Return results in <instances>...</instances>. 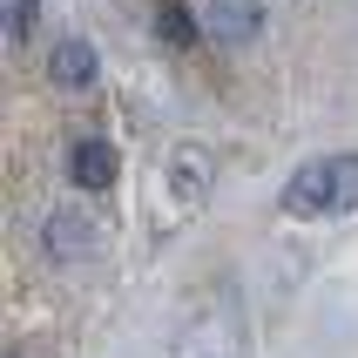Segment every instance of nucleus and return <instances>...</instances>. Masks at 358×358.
I'll use <instances>...</instances> for the list:
<instances>
[{"label": "nucleus", "instance_id": "423d86ee", "mask_svg": "<svg viewBox=\"0 0 358 358\" xmlns=\"http://www.w3.org/2000/svg\"><path fill=\"white\" fill-rule=\"evenodd\" d=\"M41 243L68 264V257H88V250L101 243V230H95V217H81V210H55V217H48V230H41Z\"/></svg>", "mask_w": 358, "mask_h": 358}, {"label": "nucleus", "instance_id": "1a4fd4ad", "mask_svg": "<svg viewBox=\"0 0 358 358\" xmlns=\"http://www.w3.org/2000/svg\"><path fill=\"white\" fill-rule=\"evenodd\" d=\"M7 358H14V352H7Z\"/></svg>", "mask_w": 358, "mask_h": 358}, {"label": "nucleus", "instance_id": "0eeeda50", "mask_svg": "<svg viewBox=\"0 0 358 358\" xmlns=\"http://www.w3.org/2000/svg\"><path fill=\"white\" fill-rule=\"evenodd\" d=\"M156 34L169 41V48H189V41H196V20H189L182 0H156Z\"/></svg>", "mask_w": 358, "mask_h": 358}, {"label": "nucleus", "instance_id": "f03ea898", "mask_svg": "<svg viewBox=\"0 0 358 358\" xmlns=\"http://www.w3.org/2000/svg\"><path fill=\"white\" fill-rule=\"evenodd\" d=\"M68 176H75L81 196H101V189L115 182V149H108L101 136H81L75 149H68Z\"/></svg>", "mask_w": 358, "mask_h": 358}, {"label": "nucleus", "instance_id": "6e6552de", "mask_svg": "<svg viewBox=\"0 0 358 358\" xmlns=\"http://www.w3.org/2000/svg\"><path fill=\"white\" fill-rule=\"evenodd\" d=\"M41 20V0H7V41H27Z\"/></svg>", "mask_w": 358, "mask_h": 358}, {"label": "nucleus", "instance_id": "7ed1b4c3", "mask_svg": "<svg viewBox=\"0 0 358 358\" xmlns=\"http://www.w3.org/2000/svg\"><path fill=\"white\" fill-rule=\"evenodd\" d=\"M210 176H217V156H210L203 142H182L176 156H169V196L203 203V196H210Z\"/></svg>", "mask_w": 358, "mask_h": 358}, {"label": "nucleus", "instance_id": "20e7f679", "mask_svg": "<svg viewBox=\"0 0 358 358\" xmlns=\"http://www.w3.org/2000/svg\"><path fill=\"white\" fill-rule=\"evenodd\" d=\"M203 27H210L217 41H230V48H243V41L264 34V7H257V0H210Z\"/></svg>", "mask_w": 358, "mask_h": 358}, {"label": "nucleus", "instance_id": "39448f33", "mask_svg": "<svg viewBox=\"0 0 358 358\" xmlns=\"http://www.w3.org/2000/svg\"><path fill=\"white\" fill-rule=\"evenodd\" d=\"M95 41L88 34H68V41H55V55H48V81L55 88H88L95 81Z\"/></svg>", "mask_w": 358, "mask_h": 358}, {"label": "nucleus", "instance_id": "f257e3e1", "mask_svg": "<svg viewBox=\"0 0 358 358\" xmlns=\"http://www.w3.org/2000/svg\"><path fill=\"white\" fill-rule=\"evenodd\" d=\"M284 217H345L358 210V156H318L284 182Z\"/></svg>", "mask_w": 358, "mask_h": 358}]
</instances>
